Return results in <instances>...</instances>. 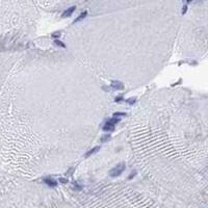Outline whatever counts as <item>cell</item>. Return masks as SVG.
<instances>
[{"label": "cell", "mask_w": 208, "mask_h": 208, "mask_svg": "<svg viewBox=\"0 0 208 208\" xmlns=\"http://www.w3.org/2000/svg\"><path fill=\"white\" fill-rule=\"evenodd\" d=\"M125 169H126V166H125L124 164H120V165H118L117 166H115L113 169L110 170L109 175H110V177H112V178L118 177V176H120V175L124 172Z\"/></svg>", "instance_id": "1"}, {"label": "cell", "mask_w": 208, "mask_h": 208, "mask_svg": "<svg viewBox=\"0 0 208 208\" xmlns=\"http://www.w3.org/2000/svg\"><path fill=\"white\" fill-rule=\"evenodd\" d=\"M44 182L48 185V186H50V187H56L57 186V181L56 180H54V179H52V178H44Z\"/></svg>", "instance_id": "2"}, {"label": "cell", "mask_w": 208, "mask_h": 208, "mask_svg": "<svg viewBox=\"0 0 208 208\" xmlns=\"http://www.w3.org/2000/svg\"><path fill=\"white\" fill-rule=\"evenodd\" d=\"M110 86L115 90H123L124 88V84L121 82V81H118V80H113L111 81V84Z\"/></svg>", "instance_id": "3"}, {"label": "cell", "mask_w": 208, "mask_h": 208, "mask_svg": "<svg viewBox=\"0 0 208 208\" xmlns=\"http://www.w3.org/2000/svg\"><path fill=\"white\" fill-rule=\"evenodd\" d=\"M75 9H76V7H75V6H72V7H70V8L66 9V11L62 13V18H67V17H70V16H72V14L75 12Z\"/></svg>", "instance_id": "4"}, {"label": "cell", "mask_w": 208, "mask_h": 208, "mask_svg": "<svg viewBox=\"0 0 208 208\" xmlns=\"http://www.w3.org/2000/svg\"><path fill=\"white\" fill-rule=\"evenodd\" d=\"M99 150H100V147H99V146H97V147H94L93 149H91L90 151H87V152L85 153V157H90L91 155H93V154L97 153Z\"/></svg>", "instance_id": "5"}, {"label": "cell", "mask_w": 208, "mask_h": 208, "mask_svg": "<svg viewBox=\"0 0 208 208\" xmlns=\"http://www.w3.org/2000/svg\"><path fill=\"white\" fill-rule=\"evenodd\" d=\"M102 130H103V131H109V132H111V131H113V130H115V125H111V124L106 123V124L102 127Z\"/></svg>", "instance_id": "6"}, {"label": "cell", "mask_w": 208, "mask_h": 208, "mask_svg": "<svg viewBox=\"0 0 208 208\" xmlns=\"http://www.w3.org/2000/svg\"><path fill=\"white\" fill-rule=\"evenodd\" d=\"M120 121H121V119H120V118H117V117H112V118L108 119L106 123H108V124H111V125H116V124H118V123H119Z\"/></svg>", "instance_id": "7"}, {"label": "cell", "mask_w": 208, "mask_h": 208, "mask_svg": "<svg viewBox=\"0 0 208 208\" xmlns=\"http://www.w3.org/2000/svg\"><path fill=\"white\" fill-rule=\"evenodd\" d=\"M86 16H87V12L85 11V12L81 13V14H80V15H79V16H78V17H77V18H76L75 20H74V23H77V22H79V21L83 20V19H84V18L86 17Z\"/></svg>", "instance_id": "8"}, {"label": "cell", "mask_w": 208, "mask_h": 208, "mask_svg": "<svg viewBox=\"0 0 208 208\" xmlns=\"http://www.w3.org/2000/svg\"><path fill=\"white\" fill-rule=\"evenodd\" d=\"M51 37H52V38H54V39H60V38H61V31H55V32H52Z\"/></svg>", "instance_id": "9"}, {"label": "cell", "mask_w": 208, "mask_h": 208, "mask_svg": "<svg viewBox=\"0 0 208 208\" xmlns=\"http://www.w3.org/2000/svg\"><path fill=\"white\" fill-rule=\"evenodd\" d=\"M54 44H55V45H57V46H61L62 48H66L65 43H62V42L60 41V40H55V41H54Z\"/></svg>", "instance_id": "10"}, {"label": "cell", "mask_w": 208, "mask_h": 208, "mask_svg": "<svg viewBox=\"0 0 208 208\" xmlns=\"http://www.w3.org/2000/svg\"><path fill=\"white\" fill-rule=\"evenodd\" d=\"M126 102L128 104H130V105H133V104L136 102V98H129V99L126 100Z\"/></svg>", "instance_id": "11"}, {"label": "cell", "mask_w": 208, "mask_h": 208, "mask_svg": "<svg viewBox=\"0 0 208 208\" xmlns=\"http://www.w3.org/2000/svg\"><path fill=\"white\" fill-rule=\"evenodd\" d=\"M109 140H110V135H109V134L103 135V136L101 137V142H102V143H105V142H107V141H109Z\"/></svg>", "instance_id": "12"}, {"label": "cell", "mask_w": 208, "mask_h": 208, "mask_svg": "<svg viewBox=\"0 0 208 208\" xmlns=\"http://www.w3.org/2000/svg\"><path fill=\"white\" fill-rule=\"evenodd\" d=\"M135 176H136V171H133V172L128 176V180H131V179H132V178H134Z\"/></svg>", "instance_id": "13"}, {"label": "cell", "mask_w": 208, "mask_h": 208, "mask_svg": "<svg viewBox=\"0 0 208 208\" xmlns=\"http://www.w3.org/2000/svg\"><path fill=\"white\" fill-rule=\"evenodd\" d=\"M73 185H74V187H75L74 189H77V190H80V189L82 188V186H81V185H79L77 182H74V183H73Z\"/></svg>", "instance_id": "14"}, {"label": "cell", "mask_w": 208, "mask_h": 208, "mask_svg": "<svg viewBox=\"0 0 208 208\" xmlns=\"http://www.w3.org/2000/svg\"><path fill=\"white\" fill-rule=\"evenodd\" d=\"M122 116H126V112H116V113H113V117H117V118L122 117Z\"/></svg>", "instance_id": "15"}, {"label": "cell", "mask_w": 208, "mask_h": 208, "mask_svg": "<svg viewBox=\"0 0 208 208\" xmlns=\"http://www.w3.org/2000/svg\"><path fill=\"white\" fill-rule=\"evenodd\" d=\"M124 98H123V96L122 95H120V96H118V97H116V99H115V101L116 102H121L122 100H123Z\"/></svg>", "instance_id": "16"}, {"label": "cell", "mask_w": 208, "mask_h": 208, "mask_svg": "<svg viewBox=\"0 0 208 208\" xmlns=\"http://www.w3.org/2000/svg\"><path fill=\"white\" fill-rule=\"evenodd\" d=\"M60 182H62V183H68V180L65 179V178H60Z\"/></svg>", "instance_id": "17"}, {"label": "cell", "mask_w": 208, "mask_h": 208, "mask_svg": "<svg viewBox=\"0 0 208 208\" xmlns=\"http://www.w3.org/2000/svg\"><path fill=\"white\" fill-rule=\"evenodd\" d=\"M187 11V5H184L183 7H182V14H185Z\"/></svg>", "instance_id": "18"}, {"label": "cell", "mask_w": 208, "mask_h": 208, "mask_svg": "<svg viewBox=\"0 0 208 208\" xmlns=\"http://www.w3.org/2000/svg\"><path fill=\"white\" fill-rule=\"evenodd\" d=\"M190 1H192V0H186V2H187V3H189Z\"/></svg>", "instance_id": "19"}]
</instances>
